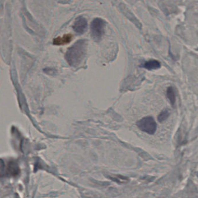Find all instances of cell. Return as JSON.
<instances>
[{"label":"cell","instance_id":"6da1fadb","mask_svg":"<svg viewBox=\"0 0 198 198\" xmlns=\"http://www.w3.org/2000/svg\"><path fill=\"white\" fill-rule=\"evenodd\" d=\"M87 41L80 40L67 50L65 59L70 66L77 67L82 63L86 56Z\"/></svg>","mask_w":198,"mask_h":198},{"label":"cell","instance_id":"7a4b0ae2","mask_svg":"<svg viewBox=\"0 0 198 198\" xmlns=\"http://www.w3.org/2000/svg\"><path fill=\"white\" fill-rule=\"evenodd\" d=\"M106 22L101 18H95L90 26L91 35L95 41H99L105 33Z\"/></svg>","mask_w":198,"mask_h":198},{"label":"cell","instance_id":"3957f363","mask_svg":"<svg viewBox=\"0 0 198 198\" xmlns=\"http://www.w3.org/2000/svg\"><path fill=\"white\" fill-rule=\"evenodd\" d=\"M136 126L142 131L150 135L154 134L157 130V124L152 117L147 116L140 119L136 123Z\"/></svg>","mask_w":198,"mask_h":198},{"label":"cell","instance_id":"277c9868","mask_svg":"<svg viewBox=\"0 0 198 198\" xmlns=\"http://www.w3.org/2000/svg\"><path fill=\"white\" fill-rule=\"evenodd\" d=\"M88 26L87 21L83 16H79L75 20L73 25V29L74 31L79 35H81L86 31Z\"/></svg>","mask_w":198,"mask_h":198},{"label":"cell","instance_id":"5b68a950","mask_svg":"<svg viewBox=\"0 0 198 198\" xmlns=\"http://www.w3.org/2000/svg\"><path fill=\"white\" fill-rule=\"evenodd\" d=\"M73 39V35L71 34H67L63 35L62 37H58L55 39L53 41L54 45H62L65 44H68L71 42Z\"/></svg>","mask_w":198,"mask_h":198},{"label":"cell","instance_id":"8992f818","mask_svg":"<svg viewBox=\"0 0 198 198\" xmlns=\"http://www.w3.org/2000/svg\"><path fill=\"white\" fill-rule=\"evenodd\" d=\"M142 67L147 70L151 71L154 69H158L161 67V64L157 60L151 59L147 62H145L143 64Z\"/></svg>","mask_w":198,"mask_h":198},{"label":"cell","instance_id":"52a82bcc","mask_svg":"<svg viewBox=\"0 0 198 198\" xmlns=\"http://www.w3.org/2000/svg\"><path fill=\"white\" fill-rule=\"evenodd\" d=\"M166 95H167L168 99L170 101V104H172L173 106H174L176 101V92H175L174 88L173 87H168L167 91H166Z\"/></svg>","mask_w":198,"mask_h":198},{"label":"cell","instance_id":"ba28073f","mask_svg":"<svg viewBox=\"0 0 198 198\" xmlns=\"http://www.w3.org/2000/svg\"><path fill=\"white\" fill-rule=\"evenodd\" d=\"M111 180L119 184H124L128 182V178L127 177L122 176L120 175H112L109 177Z\"/></svg>","mask_w":198,"mask_h":198},{"label":"cell","instance_id":"9c48e42d","mask_svg":"<svg viewBox=\"0 0 198 198\" xmlns=\"http://www.w3.org/2000/svg\"><path fill=\"white\" fill-rule=\"evenodd\" d=\"M19 168L18 167V164L15 162H11L9 163L8 167V171L9 172V174L15 176L16 174H18L19 173Z\"/></svg>","mask_w":198,"mask_h":198},{"label":"cell","instance_id":"30bf717a","mask_svg":"<svg viewBox=\"0 0 198 198\" xmlns=\"http://www.w3.org/2000/svg\"><path fill=\"white\" fill-rule=\"evenodd\" d=\"M169 116V112L167 109L162 110L159 115L158 120L159 122H163L166 120Z\"/></svg>","mask_w":198,"mask_h":198}]
</instances>
